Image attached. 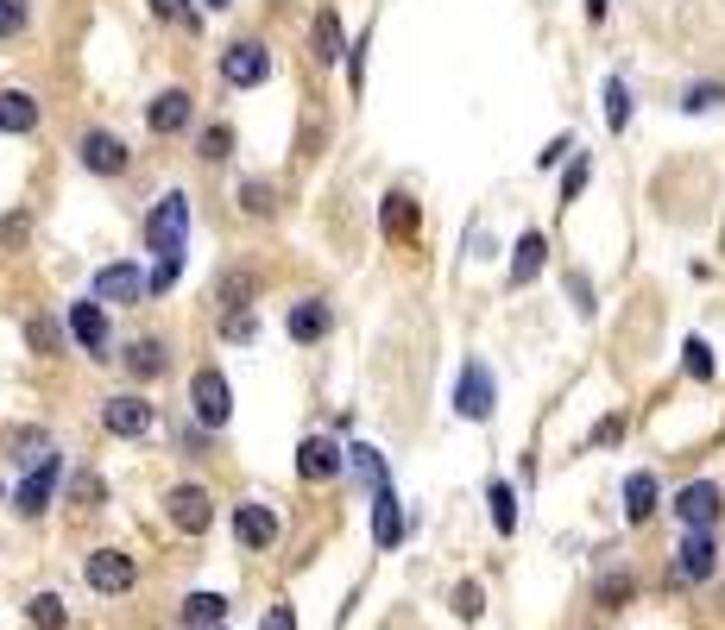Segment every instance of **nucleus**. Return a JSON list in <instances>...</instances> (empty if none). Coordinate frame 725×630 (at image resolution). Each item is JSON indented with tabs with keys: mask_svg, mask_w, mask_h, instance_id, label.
<instances>
[{
	"mask_svg": "<svg viewBox=\"0 0 725 630\" xmlns=\"http://www.w3.org/2000/svg\"><path fill=\"white\" fill-rule=\"evenodd\" d=\"M183 240H190V196L171 190V196H158V208L146 215V247L158 252V259H177Z\"/></svg>",
	"mask_w": 725,
	"mask_h": 630,
	"instance_id": "obj_1",
	"label": "nucleus"
},
{
	"mask_svg": "<svg viewBox=\"0 0 725 630\" xmlns=\"http://www.w3.org/2000/svg\"><path fill=\"white\" fill-rule=\"evenodd\" d=\"M492 403H499L492 373H486L479 359H467V366H461V385H454V410H461L467 423H486V416H492Z\"/></svg>",
	"mask_w": 725,
	"mask_h": 630,
	"instance_id": "obj_2",
	"label": "nucleus"
},
{
	"mask_svg": "<svg viewBox=\"0 0 725 630\" xmlns=\"http://www.w3.org/2000/svg\"><path fill=\"white\" fill-rule=\"evenodd\" d=\"M190 410H196L202 428H222L227 416H234V391H227V378L208 366V373H196V385H190Z\"/></svg>",
	"mask_w": 725,
	"mask_h": 630,
	"instance_id": "obj_3",
	"label": "nucleus"
},
{
	"mask_svg": "<svg viewBox=\"0 0 725 630\" xmlns=\"http://www.w3.org/2000/svg\"><path fill=\"white\" fill-rule=\"evenodd\" d=\"M720 574V542H713V529H688V542L676 549V580L688 586H701V580Z\"/></svg>",
	"mask_w": 725,
	"mask_h": 630,
	"instance_id": "obj_4",
	"label": "nucleus"
},
{
	"mask_svg": "<svg viewBox=\"0 0 725 630\" xmlns=\"http://www.w3.org/2000/svg\"><path fill=\"white\" fill-rule=\"evenodd\" d=\"M82 580H89L95 593H126V586L139 580V568H133V554H121V549H95L82 561Z\"/></svg>",
	"mask_w": 725,
	"mask_h": 630,
	"instance_id": "obj_5",
	"label": "nucleus"
},
{
	"mask_svg": "<svg viewBox=\"0 0 725 630\" xmlns=\"http://www.w3.org/2000/svg\"><path fill=\"white\" fill-rule=\"evenodd\" d=\"M151 290V277L139 265H101L95 284H89V297L95 302H139Z\"/></svg>",
	"mask_w": 725,
	"mask_h": 630,
	"instance_id": "obj_6",
	"label": "nucleus"
},
{
	"mask_svg": "<svg viewBox=\"0 0 725 630\" xmlns=\"http://www.w3.org/2000/svg\"><path fill=\"white\" fill-rule=\"evenodd\" d=\"M222 76L234 82V89H252V82H265V76H272V57H265V45H259V38H247V45H227Z\"/></svg>",
	"mask_w": 725,
	"mask_h": 630,
	"instance_id": "obj_7",
	"label": "nucleus"
},
{
	"mask_svg": "<svg viewBox=\"0 0 725 630\" xmlns=\"http://www.w3.org/2000/svg\"><path fill=\"white\" fill-rule=\"evenodd\" d=\"M676 517H681L688 529H713V524H720V485H713V479H694V485H681Z\"/></svg>",
	"mask_w": 725,
	"mask_h": 630,
	"instance_id": "obj_8",
	"label": "nucleus"
},
{
	"mask_svg": "<svg viewBox=\"0 0 725 630\" xmlns=\"http://www.w3.org/2000/svg\"><path fill=\"white\" fill-rule=\"evenodd\" d=\"M171 524L177 529H190V536H202L208 529V517H215V504H208V492L202 485H171Z\"/></svg>",
	"mask_w": 725,
	"mask_h": 630,
	"instance_id": "obj_9",
	"label": "nucleus"
},
{
	"mask_svg": "<svg viewBox=\"0 0 725 630\" xmlns=\"http://www.w3.org/2000/svg\"><path fill=\"white\" fill-rule=\"evenodd\" d=\"M328 328H335V309H328L322 297L291 302V316H284V334H291V341H322Z\"/></svg>",
	"mask_w": 725,
	"mask_h": 630,
	"instance_id": "obj_10",
	"label": "nucleus"
},
{
	"mask_svg": "<svg viewBox=\"0 0 725 630\" xmlns=\"http://www.w3.org/2000/svg\"><path fill=\"white\" fill-rule=\"evenodd\" d=\"M101 423L114 428V435H126V442H139L151 428V403L146 398H107L101 403Z\"/></svg>",
	"mask_w": 725,
	"mask_h": 630,
	"instance_id": "obj_11",
	"label": "nucleus"
},
{
	"mask_svg": "<svg viewBox=\"0 0 725 630\" xmlns=\"http://www.w3.org/2000/svg\"><path fill=\"white\" fill-rule=\"evenodd\" d=\"M76 151H82V164L101 171V176H121L126 171V146L114 139V133H101V126H95V133H82V146H76Z\"/></svg>",
	"mask_w": 725,
	"mask_h": 630,
	"instance_id": "obj_12",
	"label": "nucleus"
},
{
	"mask_svg": "<svg viewBox=\"0 0 725 630\" xmlns=\"http://www.w3.org/2000/svg\"><path fill=\"white\" fill-rule=\"evenodd\" d=\"M70 334H76V347H89L101 359V347H107V316H101V302L95 297H82L70 309Z\"/></svg>",
	"mask_w": 725,
	"mask_h": 630,
	"instance_id": "obj_13",
	"label": "nucleus"
},
{
	"mask_svg": "<svg viewBox=\"0 0 725 630\" xmlns=\"http://www.w3.org/2000/svg\"><path fill=\"white\" fill-rule=\"evenodd\" d=\"M297 473L303 479H335L341 473V442H328V435H309L297 448Z\"/></svg>",
	"mask_w": 725,
	"mask_h": 630,
	"instance_id": "obj_14",
	"label": "nucleus"
},
{
	"mask_svg": "<svg viewBox=\"0 0 725 630\" xmlns=\"http://www.w3.org/2000/svg\"><path fill=\"white\" fill-rule=\"evenodd\" d=\"M234 536H240L247 549H272L277 542V517L265 511V504H240V511H234Z\"/></svg>",
	"mask_w": 725,
	"mask_h": 630,
	"instance_id": "obj_15",
	"label": "nucleus"
},
{
	"mask_svg": "<svg viewBox=\"0 0 725 630\" xmlns=\"http://www.w3.org/2000/svg\"><path fill=\"white\" fill-rule=\"evenodd\" d=\"M373 542H378V549H398V542H404V504H398L392 485L373 499Z\"/></svg>",
	"mask_w": 725,
	"mask_h": 630,
	"instance_id": "obj_16",
	"label": "nucleus"
},
{
	"mask_svg": "<svg viewBox=\"0 0 725 630\" xmlns=\"http://www.w3.org/2000/svg\"><path fill=\"white\" fill-rule=\"evenodd\" d=\"M32 126H38V95L0 89V133H32Z\"/></svg>",
	"mask_w": 725,
	"mask_h": 630,
	"instance_id": "obj_17",
	"label": "nucleus"
},
{
	"mask_svg": "<svg viewBox=\"0 0 725 630\" xmlns=\"http://www.w3.org/2000/svg\"><path fill=\"white\" fill-rule=\"evenodd\" d=\"M656 499H662L656 473H631L625 479V517H631V524H650V517H656Z\"/></svg>",
	"mask_w": 725,
	"mask_h": 630,
	"instance_id": "obj_18",
	"label": "nucleus"
},
{
	"mask_svg": "<svg viewBox=\"0 0 725 630\" xmlns=\"http://www.w3.org/2000/svg\"><path fill=\"white\" fill-rule=\"evenodd\" d=\"M190 126V89H165L151 101V133H183Z\"/></svg>",
	"mask_w": 725,
	"mask_h": 630,
	"instance_id": "obj_19",
	"label": "nucleus"
},
{
	"mask_svg": "<svg viewBox=\"0 0 725 630\" xmlns=\"http://www.w3.org/2000/svg\"><path fill=\"white\" fill-rule=\"evenodd\" d=\"M341 50H348L341 13H335V7H322V13H316V64H341Z\"/></svg>",
	"mask_w": 725,
	"mask_h": 630,
	"instance_id": "obj_20",
	"label": "nucleus"
},
{
	"mask_svg": "<svg viewBox=\"0 0 725 630\" xmlns=\"http://www.w3.org/2000/svg\"><path fill=\"white\" fill-rule=\"evenodd\" d=\"M50 485H57V454H50L45 467H38V473L25 479V485H20V499H13V504H20L25 517H38V511L50 504Z\"/></svg>",
	"mask_w": 725,
	"mask_h": 630,
	"instance_id": "obj_21",
	"label": "nucleus"
},
{
	"mask_svg": "<svg viewBox=\"0 0 725 630\" xmlns=\"http://www.w3.org/2000/svg\"><path fill=\"white\" fill-rule=\"evenodd\" d=\"M543 259H550V240L530 227L524 240H518V259H511V284H530V277L543 272Z\"/></svg>",
	"mask_w": 725,
	"mask_h": 630,
	"instance_id": "obj_22",
	"label": "nucleus"
},
{
	"mask_svg": "<svg viewBox=\"0 0 725 630\" xmlns=\"http://www.w3.org/2000/svg\"><path fill=\"white\" fill-rule=\"evenodd\" d=\"M222 618H227L222 593H190V599H183V625H190V630H215Z\"/></svg>",
	"mask_w": 725,
	"mask_h": 630,
	"instance_id": "obj_23",
	"label": "nucleus"
},
{
	"mask_svg": "<svg viewBox=\"0 0 725 630\" xmlns=\"http://www.w3.org/2000/svg\"><path fill=\"white\" fill-rule=\"evenodd\" d=\"M165 366H171V359H165V341H133V347H126V373L133 378H158Z\"/></svg>",
	"mask_w": 725,
	"mask_h": 630,
	"instance_id": "obj_24",
	"label": "nucleus"
},
{
	"mask_svg": "<svg viewBox=\"0 0 725 630\" xmlns=\"http://www.w3.org/2000/svg\"><path fill=\"white\" fill-rule=\"evenodd\" d=\"M378 221H385V233H398V240H410V233H417V202L404 196H385V208H378Z\"/></svg>",
	"mask_w": 725,
	"mask_h": 630,
	"instance_id": "obj_25",
	"label": "nucleus"
},
{
	"mask_svg": "<svg viewBox=\"0 0 725 630\" xmlns=\"http://www.w3.org/2000/svg\"><path fill=\"white\" fill-rule=\"evenodd\" d=\"M486 504H492V524H499V536H511V529H518V499H511V485H505V479H492Z\"/></svg>",
	"mask_w": 725,
	"mask_h": 630,
	"instance_id": "obj_26",
	"label": "nucleus"
},
{
	"mask_svg": "<svg viewBox=\"0 0 725 630\" xmlns=\"http://www.w3.org/2000/svg\"><path fill=\"white\" fill-rule=\"evenodd\" d=\"M605 121H612V133H619V126H631V89L619 82V76L605 82Z\"/></svg>",
	"mask_w": 725,
	"mask_h": 630,
	"instance_id": "obj_27",
	"label": "nucleus"
},
{
	"mask_svg": "<svg viewBox=\"0 0 725 630\" xmlns=\"http://www.w3.org/2000/svg\"><path fill=\"white\" fill-rule=\"evenodd\" d=\"M25 618H32L38 630H57V625H64V599H50V593H38V599L25 605Z\"/></svg>",
	"mask_w": 725,
	"mask_h": 630,
	"instance_id": "obj_28",
	"label": "nucleus"
},
{
	"mask_svg": "<svg viewBox=\"0 0 725 630\" xmlns=\"http://www.w3.org/2000/svg\"><path fill=\"white\" fill-rule=\"evenodd\" d=\"M25 341H32V353H57V341H64V334H57V322H50V316H32V322H25Z\"/></svg>",
	"mask_w": 725,
	"mask_h": 630,
	"instance_id": "obj_29",
	"label": "nucleus"
},
{
	"mask_svg": "<svg viewBox=\"0 0 725 630\" xmlns=\"http://www.w3.org/2000/svg\"><path fill=\"white\" fill-rule=\"evenodd\" d=\"M353 467H360V479H373L378 492H385V460H378V448H366V442H353Z\"/></svg>",
	"mask_w": 725,
	"mask_h": 630,
	"instance_id": "obj_30",
	"label": "nucleus"
},
{
	"mask_svg": "<svg viewBox=\"0 0 725 630\" xmlns=\"http://www.w3.org/2000/svg\"><path fill=\"white\" fill-rule=\"evenodd\" d=\"M720 101H725V82H694V89L681 95V107H688V114H701V107H720Z\"/></svg>",
	"mask_w": 725,
	"mask_h": 630,
	"instance_id": "obj_31",
	"label": "nucleus"
},
{
	"mask_svg": "<svg viewBox=\"0 0 725 630\" xmlns=\"http://www.w3.org/2000/svg\"><path fill=\"white\" fill-rule=\"evenodd\" d=\"M681 366H688V378H713V347H706V341H688V347H681Z\"/></svg>",
	"mask_w": 725,
	"mask_h": 630,
	"instance_id": "obj_32",
	"label": "nucleus"
},
{
	"mask_svg": "<svg viewBox=\"0 0 725 630\" xmlns=\"http://www.w3.org/2000/svg\"><path fill=\"white\" fill-rule=\"evenodd\" d=\"M240 208H247V215H272V183H259V176L240 183Z\"/></svg>",
	"mask_w": 725,
	"mask_h": 630,
	"instance_id": "obj_33",
	"label": "nucleus"
},
{
	"mask_svg": "<svg viewBox=\"0 0 725 630\" xmlns=\"http://www.w3.org/2000/svg\"><path fill=\"white\" fill-rule=\"evenodd\" d=\"M479 605H486L479 580H461V586H454V611H461V618H479Z\"/></svg>",
	"mask_w": 725,
	"mask_h": 630,
	"instance_id": "obj_34",
	"label": "nucleus"
},
{
	"mask_svg": "<svg viewBox=\"0 0 725 630\" xmlns=\"http://www.w3.org/2000/svg\"><path fill=\"white\" fill-rule=\"evenodd\" d=\"M227 151H234V133H227V126H208V133H202V158H215V164H222Z\"/></svg>",
	"mask_w": 725,
	"mask_h": 630,
	"instance_id": "obj_35",
	"label": "nucleus"
},
{
	"mask_svg": "<svg viewBox=\"0 0 725 630\" xmlns=\"http://www.w3.org/2000/svg\"><path fill=\"white\" fill-rule=\"evenodd\" d=\"M70 492H76V504H101V499H107V485H101L95 473H76Z\"/></svg>",
	"mask_w": 725,
	"mask_h": 630,
	"instance_id": "obj_36",
	"label": "nucleus"
},
{
	"mask_svg": "<svg viewBox=\"0 0 725 630\" xmlns=\"http://www.w3.org/2000/svg\"><path fill=\"white\" fill-rule=\"evenodd\" d=\"M631 599V574H605L600 580V605H625Z\"/></svg>",
	"mask_w": 725,
	"mask_h": 630,
	"instance_id": "obj_37",
	"label": "nucleus"
},
{
	"mask_svg": "<svg viewBox=\"0 0 725 630\" xmlns=\"http://www.w3.org/2000/svg\"><path fill=\"white\" fill-rule=\"evenodd\" d=\"M177 265H183V252H177V259H158V272H151V297H165V290L177 284Z\"/></svg>",
	"mask_w": 725,
	"mask_h": 630,
	"instance_id": "obj_38",
	"label": "nucleus"
},
{
	"mask_svg": "<svg viewBox=\"0 0 725 630\" xmlns=\"http://www.w3.org/2000/svg\"><path fill=\"white\" fill-rule=\"evenodd\" d=\"M25 25V0H0V38H13Z\"/></svg>",
	"mask_w": 725,
	"mask_h": 630,
	"instance_id": "obj_39",
	"label": "nucleus"
},
{
	"mask_svg": "<svg viewBox=\"0 0 725 630\" xmlns=\"http://www.w3.org/2000/svg\"><path fill=\"white\" fill-rule=\"evenodd\" d=\"M568 151H575V139H568V133H562V139H550V146L536 151V164H543V171H555V164H562V158H568Z\"/></svg>",
	"mask_w": 725,
	"mask_h": 630,
	"instance_id": "obj_40",
	"label": "nucleus"
},
{
	"mask_svg": "<svg viewBox=\"0 0 725 630\" xmlns=\"http://www.w3.org/2000/svg\"><path fill=\"white\" fill-rule=\"evenodd\" d=\"M151 7H158L165 20H190V25H196V7H190V0H151Z\"/></svg>",
	"mask_w": 725,
	"mask_h": 630,
	"instance_id": "obj_41",
	"label": "nucleus"
},
{
	"mask_svg": "<svg viewBox=\"0 0 725 630\" xmlns=\"http://www.w3.org/2000/svg\"><path fill=\"white\" fill-rule=\"evenodd\" d=\"M580 190H587V158H580L575 171L562 176V196H568V202H575V196H580Z\"/></svg>",
	"mask_w": 725,
	"mask_h": 630,
	"instance_id": "obj_42",
	"label": "nucleus"
},
{
	"mask_svg": "<svg viewBox=\"0 0 725 630\" xmlns=\"http://www.w3.org/2000/svg\"><path fill=\"white\" fill-rule=\"evenodd\" d=\"M227 341H252V316L240 309V316H227Z\"/></svg>",
	"mask_w": 725,
	"mask_h": 630,
	"instance_id": "obj_43",
	"label": "nucleus"
},
{
	"mask_svg": "<svg viewBox=\"0 0 725 630\" xmlns=\"http://www.w3.org/2000/svg\"><path fill=\"white\" fill-rule=\"evenodd\" d=\"M265 630H297V618H291V605H272V611H265Z\"/></svg>",
	"mask_w": 725,
	"mask_h": 630,
	"instance_id": "obj_44",
	"label": "nucleus"
},
{
	"mask_svg": "<svg viewBox=\"0 0 725 630\" xmlns=\"http://www.w3.org/2000/svg\"><path fill=\"white\" fill-rule=\"evenodd\" d=\"M0 247H25V221H0Z\"/></svg>",
	"mask_w": 725,
	"mask_h": 630,
	"instance_id": "obj_45",
	"label": "nucleus"
},
{
	"mask_svg": "<svg viewBox=\"0 0 725 630\" xmlns=\"http://www.w3.org/2000/svg\"><path fill=\"white\" fill-rule=\"evenodd\" d=\"M619 435H625V423H619V416H605V423L593 428V442H619Z\"/></svg>",
	"mask_w": 725,
	"mask_h": 630,
	"instance_id": "obj_46",
	"label": "nucleus"
},
{
	"mask_svg": "<svg viewBox=\"0 0 725 630\" xmlns=\"http://www.w3.org/2000/svg\"><path fill=\"white\" fill-rule=\"evenodd\" d=\"M568 290H575V302H580V309H593V290H587V277H580V272L568 277Z\"/></svg>",
	"mask_w": 725,
	"mask_h": 630,
	"instance_id": "obj_47",
	"label": "nucleus"
},
{
	"mask_svg": "<svg viewBox=\"0 0 725 630\" xmlns=\"http://www.w3.org/2000/svg\"><path fill=\"white\" fill-rule=\"evenodd\" d=\"M587 20H605V0H587Z\"/></svg>",
	"mask_w": 725,
	"mask_h": 630,
	"instance_id": "obj_48",
	"label": "nucleus"
},
{
	"mask_svg": "<svg viewBox=\"0 0 725 630\" xmlns=\"http://www.w3.org/2000/svg\"><path fill=\"white\" fill-rule=\"evenodd\" d=\"M208 7H227V0H208Z\"/></svg>",
	"mask_w": 725,
	"mask_h": 630,
	"instance_id": "obj_49",
	"label": "nucleus"
}]
</instances>
